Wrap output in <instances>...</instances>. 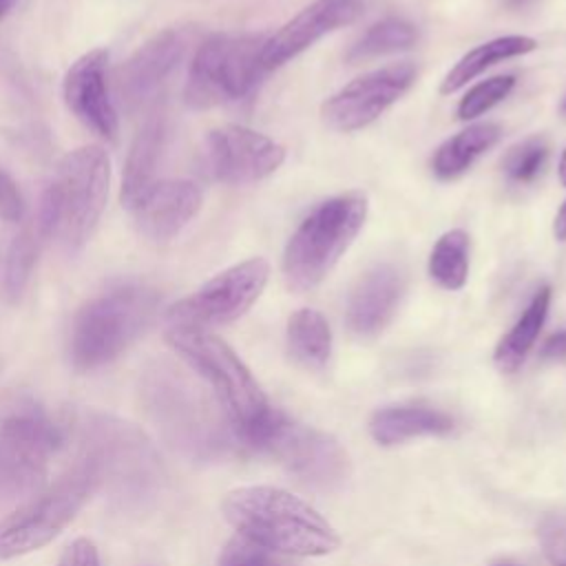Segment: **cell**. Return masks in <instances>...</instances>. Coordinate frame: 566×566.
<instances>
[{
  "label": "cell",
  "instance_id": "cell-1",
  "mask_svg": "<svg viewBox=\"0 0 566 566\" xmlns=\"http://www.w3.org/2000/svg\"><path fill=\"white\" fill-rule=\"evenodd\" d=\"M221 511L239 537L272 553L321 557L340 546L336 528L312 504L276 486H239Z\"/></svg>",
  "mask_w": 566,
  "mask_h": 566
},
{
  "label": "cell",
  "instance_id": "cell-13",
  "mask_svg": "<svg viewBox=\"0 0 566 566\" xmlns=\"http://www.w3.org/2000/svg\"><path fill=\"white\" fill-rule=\"evenodd\" d=\"M203 159L212 179L243 186L276 172L285 161V148L259 130L226 124L208 133Z\"/></svg>",
  "mask_w": 566,
  "mask_h": 566
},
{
  "label": "cell",
  "instance_id": "cell-2",
  "mask_svg": "<svg viewBox=\"0 0 566 566\" xmlns=\"http://www.w3.org/2000/svg\"><path fill=\"white\" fill-rule=\"evenodd\" d=\"M111 161L102 146L71 150L42 195L38 232L57 239L66 252L82 250L93 237L108 199Z\"/></svg>",
  "mask_w": 566,
  "mask_h": 566
},
{
  "label": "cell",
  "instance_id": "cell-40",
  "mask_svg": "<svg viewBox=\"0 0 566 566\" xmlns=\"http://www.w3.org/2000/svg\"><path fill=\"white\" fill-rule=\"evenodd\" d=\"M559 113L566 117V95H564V99H562V106H559Z\"/></svg>",
  "mask_w": 566,
  "mask_h": 566
},
{
  "label": "cell",
  "instance_id": "cell-38",
  "mask_svg": "<svg viewBox=\"0 0 566 566\" xmlns=\"http://www.w3.org/2000/svg\"><path fill=\"white\" fill-rule=\"evenodd\" d=\"M18 0H0V20L13 9V4H15Z\"/></svg>",
  "mask_w": 566,
  "mask_h": 566
},
{
  "label": "cell",
  "instance_id": "cell-28",
  "mask_svg": "<svg viewBox=\"0 0 566 566\" xmlns=\"http://www.w3.org/2000/svg\"><path fill=\"white\" fill-rule=\"evenodd\" d=\"M471 241L462 228L447 230L429 254V276L444 290H460L469 279Z\"/></svg>",
  "mask_w": 566,
  "mask_h": 566
},
{
  "label": "cell",
  "instance_id": "cell-5",
  "mask_svg": "<svg viewBox=\"0 0 566 566\" xmlns=\"http://www.w3.org/2000/svg\"><path fill=\"white\" fill-rule=\"evenodd\" d=\"M367 219V195L349 190L321 201L292 232L283 250L290 290H314L354 243Z\"/></svg>",
  "mask_w": 566,
  "mask_h": 566
},
{
  "label": "cell",
  "instance_id": "cell-22",
  "mask_svg": "<svg viewBox=\"0 0 566 566\" xmlns=\"http://www.w3.org/2000/svg\"><path fill=\"white\" fill-rule=\"evenodd\" d=\"M502 137L500 124L493 122H475L462 128L460 133L444 139L433 157L431 170L438 179L451 181L464 175L486 150H491Z\"/></svg>",
  "mask_w": 566,
  "mask_h": 566
},
{
  "label": "cell",
  "instance_id": "cell-3",
  "mask_svg": "<svg viewBox=\"0 0 566 566\" xmlns=\"http://www.w3.org/2000/svg\"><path fill=\"white\" fill-rule=\"evenodd\" d=\"M166 340L212 387L234 436L250 444L272 407L243 360L210 329L168 327Z\"/></svg>",
  "mask_w": 566,
  "mask_h": 566
},
{
  "label": "cell",
  "instance_id": "cell-9",
  "mask_svg": "<svg viewBox=\"0 0 566 566\" xmlns=\"http://www.w3.org/2000/svg\"><path fill=\"white\" fill-rule=\"evenodd\" d=\"M64 436L35 402H18L0 418V497H22L44 482L49 458Z\"/></svg>",
  "mask_w": 566,
  "mask_h": 566
},
{
  "label": "cell",
  "instance_id": "cell-36",
  "mask_svg": "<svg viewBox=\"0 0 566 566\" xmlns=\"http://www.w3.org/2000/svg\"><path fill=\"white\" fill-rule=\"evenodd\" d=\"M553 234H555L557 241H566V199H564V203L559 206V210H557V214H555Z\"/></svg>",
  "mask_w": 566,
  "mask_h": 566
},
{
  "label": "cell",
  "instance_id": "cell-35",
  "mask_svg": "<svg viewBox=\"0 0 566 566\" xmlns=\"http://www.w3.org/2000/svg\"><path fill=\"white\" fill-rule=\"evenodd\" d=\"M544 546L548 559L555 566H566V537L562 535V531H548L544 535Z\"/></svg>",
  "mask_w": 566,
  "mask_h": 566
},
{
  "label": "cell",
  "instance_id": "cell-7",
  "mask_svg": "<svg viewBox=\"0 0 566 566\" xmlns=\"http://www.w3.org/2000/svg\"><path fill=\"white\" fill-rule=\"evenodd\" d=\"M97 486L88 458H80L53 484L0 522V559H13L46 546L77 515Z\"/></svg>",
  "mask_w": 566,
  "mask_h": 566
},
{
  "label": "cell",
  "instance_id": "cell-8",
  "mask_svg": "<svg viewBox=\"0 0 566 566\" xmlns=\"http://www.w3.org/2000/svg\"><path fill=\"white\" fill-rule=\"evenodd\" d=\"M250 447L274 455L298 482L318 491L340 489L352 473L349 455L334 436L294 422L276 409Z\"/></svg>",
  "mask_w": 566,
  "mask_h": 566
},
{
  "label": "cell",
  "instance_id": "cell-34",
  "mask_svg": "<svg viewBox=\"0 0 566 566\" xmlns=\"http://www.w3.org/2000/svg\"><path fill=\"white\" fill-rule=\"evenodd\" d=\"M539 356H542L544 360H553V363L566 360V329L551 334V336L544 340V345H542V349H539Z\"/></svg>",
  "mask_w": 566,
  "mask_h": 566
},
{
  "label": "cell",
  "instance_id": "cell-24",
  "mask_svg": "<svg viewBox=\"0 0 566 566\" xmlns=\"http://www.w3.org/2000/svg\"><path fill=\"white\" fill-rule=\"evenodd\" d=\"M548 307H551V287L542 285L533 294V298L528 301V305L520 314V318L513 323V327L500 338V343L493 352V360L500 371L513 374L522 367V363L526 360L528 352L533 349V345L544 327Z\"/></svg>",
  "mask_w": 566,
  "mask_h": 566
},
{
  "label": "cell",
  "instance_id": "cell-4",
  "mask_svg": "<svg viewBox=\"0 0 566 566\" xmlns=\"http://www.w3.org/2000/svg\"><path fill=\"white\" fill-rule=\"evenodd\" d=\"M159 294L142 283H122L86 301L73 318L71 360L91 371L124 354L153 323Z\"/></svg>",
  "mask_w": 566,
  "mask_h": 566
},
{
  "label": "cell",
  "instance_id": "cell-26",
  "mask_svg": "<svg viewBox=\"0 0 566 566\" xmlns=\"http://www.w3.org/2000/svg\"><path fill=\"white\" fill-rule=\"evenodd\" d=\"M42 234L38 228H22L13 232L0 250V290L9 301H18L27 290Z\"/></svg>",
  "mask_w": 566,
  "mask_h": 566
},
{
  "label": "cell",
  "instance_id": "cell-32",
  "mask_svg": "<svg viewBox=\"0 0 566 566\" xmlns=\"http://www.w3.org/2000/svg\"><path fill=\"white\" fill-rule=\"evenodd\" d=\"M24 214V199L13 177L0 168V219L7 223L20 221Z\"/></svg>",
  "mask_w": 566,
  "mask_h": 566
},
{
  "label": "cell",
  "instance_id": "cell-11",
  "mask_svg": "<svg viewBox=\"0 0 566 566\" xmlns=\"http://www.w3.org/2000/svg\"><path fill=\"white\" fill-rule=\"evenodd\" d=\"M270 279V265L261 256L234 263L197 292L177 301L168 312V327L212 329L241 318L263 294Z\"/></svg>",
  "mask_w": 566,
  "mask_h": 566
},
{
  "label": "cell",
  "instance_id": "cell-12",
  "mask_svg": "<svg viewBox=\"0 0 566 566\" xmlns=\"http://www.w3.org/2000/svg\"><path fill=\"white\" fill-rule=\"evenodd\" d=\"M418 69L411 62H396L352 80L321 106L325 126L338 133H354L374 124L416 82Z\"/></svg>",
  "mask_w": 566,
  "mask_h": 566
},
{
  "label": "cell",
  "instance_id": "cell-14",
  "mask_svg": "<svg viewBox=\"0 0 566 566\" xmlns=\"http://www.w3.org/2000/svg\"><path fill=\"white\" fill-rule=\"evenodd\" d=\"M192 44V31L166 29L146 40L115 73V91L126 111H137L157 97Z\"/></svg>",
  "mask_w": 566,
  "mask_h": 566
},
{
  "label": "cell",
  "instance_id": "cell-10",
  "mask_svg": "<svg viewBox=\"0 0 566 566\" xmlns=\"http://www.w3.org/2000/svg\"><path fill=\"white\" fill-rule=\"evenodd\" d=\"M84 458L119 497H142L159 480V464L144 436L128 422L108 416L84 424Z\"/></svg>",
  "mask_w": 566,
  "mask_h": 566
},
{
  "label": "cell",
  "instance_id": "cell-16",
  "mask_svg": "<svg viewBox=\"0 0 566 566\" xmlns=\"http://www.w3.org/2000/svg\"><path fill=\"white\" fill-rule=\"evenodd\" d=\"M62 95L66 108L88 130L108 142L117 137L119 117L111 95L108 55L104 49H93L71 64L62 82Z\"/></svg>",
  "mask_w": 566,
  "mask_h": 566
},
{
  "label": "cell",
  "instance_id": "cell-37",
  "mask_svg": "<svg viewBox=\"0 0 566 566\" xmlns=\"http://www.w3.org/2000/svg\"><path fill=\"white\" fill-rule=\"evenodd\" d=\"M557 175H559V181L566 186V148H564V153H562V157H559V166H557Z\"/></svg>",
  "mask_w": 566,
  "mask_h": 566
},
{
  "label": "cell",
  "instance_id": "cell-20",
  "mask_svg": "<svg viewBox=\"0 0 566 566\" xmlns=\"http://www.w3.org/2000/svg\"><path fill=\"white\" fill-rule=\"evenodd\" d=\"M168 139V119L164 113H153L144 119L124 164L122 201L130 208L157 179V166Z\"/></svg>",
  "mask_w": 566,
  "mask_h": 566
},
{
  "label": "cell",
  "instance_id": "cell-23",
  "mask_svg": "<svg viewBox=\"0 0 566 566\" xmlns=\"http://www.w3.org/2000/svg\"><path fill=\"white\" fill-rule=\"evenodd\" d=\"M535 49H537V42L531 35H500V38H493V40L471 49L469 53H464L449 69V73L440 82V93L451 95V93L460 91L462 86H467L471 80H475L480 73H484L489 66H493L497 62H504L509 57L526 55Z\"/></svg>",
  "mask_w": 566,
  "mask_h": 566
},
{
  "label": "cell",
  "instance_id": "cell-17",
  "mask_svg": "<svg viewBox=\"0 0 566 566\" xmlns=\"http://www.w3.org/2000/svg\"><path fill=\"white\" fill-rule=\"evenodd\" d=\"M201 203L203 195L195 181L159 179L128 210L146 239L168 241L199 214Z\"/></svg>",
  "mask_w": 566,
  "mask_h": 566
},
{
  "label": "cell",
  "instance_id": "cell-39",
  "mask_svg": "<svg viewBox=\"0 0 566 566\" xmlns=\"http://www.w3.org/2000/svg\"><path fill=\"white\" fill-rule=\"evenodd\" d=\"M526 2H531V0H509V4H511V7H524Z\"/></svg>",
  "mask_w": 566,
  "mask_h": 566
},
{
  "label": "cell",
  "instance_id": "cell-30",
  "mask_svg": "<svg viewBox=\"0 0 566 566\" xmlns=\"http://www.w3.org/2000/svg\"><path fill=\"white\" fill-rule=\"evenodd\" d=\"M513 86H515V75H511V73L493 75V77H486V80L473 84L458 102V108H455L458 119L471 122V119L484 115L495 104H500L504 97H509Z\"/></svg>",
  "mask_w": 566,
  "mask_h": 566
},
{
  "label": "cell",
  "instance_id": "cell-25",
  "mask_svg": "<svg viewBox=\"0 0 566 566\" xmlns=\"http://www.w3.org/2000/svg\"><path fill=\"white\" fill-rule=\"evenodd\" d=\"M287 352L305 369H323L332 354V329L327 318L312 307H301L287 318Z\"/></svg>",
  "mask_w": 566,
  "mask_h": 566
},
{
  "label": "cell",
  "instance_id": "cell-18",
  "mask_svg": "<svg viewBox=\"0 0 566 566\" xmlns=\"http://www.w3.org/2000/svg\"><path fill=\"white\" fill-rule=\"evenodd\" d=\"M407 279L394 263L369 268L354 285L347 301V327L358 338L378 336L398 312Z\"/></svg>",
  "mask_w": 566,
  "mask_h": 566
},
{
  "label": "cell",
  "instance_id": "cell-21",
  "mask_svg": "<svg viewBox=\"0 0 566 566\" xmlns=\"http://www.w3.org/2000/svg\"><path fill=\"white\" fill-rule=\"evenodd\" d=\"M453 431V418L427 405H396L378 409L369 420L371 438L391 447L422 436H447Z\"/></svg>",
  "mask_w": 566,
  "mask_h": 566
},
{
  "label": "cell",
  "instance_id": "cell-15",
  "mask_svg": "<svg viewBox=\"0 0 566 566\" xmlns=\"http://www.w3.org/2000/svg\"><path fill=\"white\" fill-rule=\"evenodd\" d=\"M363 9L365 0H314L272 35H265L261 46L263 69L274 71L287 64L323 35L356 22L363 15Z\"/></svg>",
  "mask_w": 566,
  "mask_h": 566
},
{
  "label": "cell",
  "instance_id": "cell-31",
  "mask_svg": "<svg viewBox=\"0 0 566 566\" xmlns=\"http://www.w3.org/2000/svg\"><path fill=\"white\" fill-rule=\"evenodd\" d=\"M219 566H287V564L276 559L272 551L261 548L243 537H234L223 546L219 555Z\"/></svg>",
  "mask_w": 566,
  "mask_h": 566
},
{
  "label": "cell",
  "instance_id": "cell-27",
  "mask_svg": "<svg viewBox=\"0 0 566 566\" xmlns=\"http://www.w3.org/2000/svg\"><path fill=\"white\" fill-rule=\"evenodd\" d=\"M416 42L418 29L409 20L391 15L374 22L367 31H363V35L345 53V60L349 64H358L363 60L411 49Z\"/></svg>",
  "mask_w": 566,
  "mask_h": 566
},
{
  "label": "cell",
  "instance_id": "cell-6",
  "mask_svg": "<svg viewBox=\"0 0 566 566\" xmlns=\"http://www.w3.org/2000/svg\"><path fill=\"white\" fill-rule=\"evenodd\" d=\"M263 33H214L190 60L184 97L192 108L232 104L252 95L268 73L261 64Z\"/></svg>",
  "mask_w": 566,
  "mask_h": 566
},
{
  "label": "cell",
  "instance_id": "cell-33",
  "mask_svg": "<svg viewBox=\"0 0 566 566\" xmlns=\"http://www.w3.org/2000/svg\"><path fill=\"white\" fill-rule=\"evenodd\" d=\"M57 566H99V555H97L95 544L86 537L73 539L64 548Z\"/></svg>",
  "mask_w": 566,
  "mask_h": 566
},
{
  "label": "cell",
  "instance_id": "cell-19",
  "mask_svg": "<svg viewBox=\"0 0 566 566\" xmlns=\"http://www.w3.org/2000/svg\"><path fill=\"white\" fill-rule=\"evenodd\" d=\"M150 394V409L161 427L181 444L201 449L210 444V427L199 416L197 396L170 369H157L146 385Z\"/></svg>",
  "mask_w": 566,
  "mask_h": 566
},
{
  "label": "cell",
  "instance_id": "cell-29",
  "mask_svg": "<svg viewBox=\"0 0 566 566\" xmlns=\"http://www.w3.org/2000/svg\"><path fill=\"white\" fill-rule=\"evenodd\" d=\"M548 161V142L539 135L526 137L509 148L502 159V170L513 184H531Z\"/></svg>",
  "mask_w": 566,
  "mask_h": 566
},
{
  "label": "cell",
  "instance_id": "cell-41",
  "mask_svg": "<svg viewBox=\"0 0 566 566\" xmlns=\"http://www.w3.org/2000/svg\"><path fill=\"white\" fill-rule=\"evenodd\" d=\"M500 566H513V564H500Z\"/></svg>",
  "mask_w": 566,
  "mask_h": 566
}]
</instances>
